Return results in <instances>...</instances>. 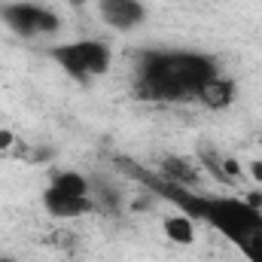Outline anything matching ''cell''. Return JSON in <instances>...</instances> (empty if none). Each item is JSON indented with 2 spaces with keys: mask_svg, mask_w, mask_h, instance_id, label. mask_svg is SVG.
Segmentation results:
<instances>
[{
  "mask_svg": "<svg viewBox=\"0 0 262 262\" xmlns=\"http://www.w3.org/2000/svg\"><path fill=\"white\" fill-rule=\"evenodd\" d=\"M220 73L213 55L195 49H143L131 95L146 104H186L195 101L201 85Z\"/></svg>",
  "mask_w": 262,
  "mask_h": 262,
  "instance_id": "7a4b0ae2",
  "label": "cell"
},
{
  "mask_svg": "<svg viewBox=\"0 0 262 262\" xmlns=\"http://www.w3.org/2000/svg\"><path fill=\"white\" fill-rule=\"evenodd\" d=\"M162 229H165V235L174 241V244H180V247H192L195 244V220L192 216H186V213H174V216H165L162 220Z\"/></svg>",
  "mask_w": 262,
  "mask_h": 262,
  "instance_id": "9c48e42d",
  "label": "cell"
},
{
  "mask_svg": "<svg viewBox=\"0 0 262 262\" xmlns=\"http://www.w3.org/2000/svg\"><path fill=\"white\" fill-rule=\"evenodd\" d=\"M0 18L18 37H37V34H58L61 31L58 12H52L40 3H31V0L0 3Z\"/></svg>",
  "mask_w": 262,
  "mask_h": 262,
  "instance_id": "277c9868",
  "label": "cell"
},
{
  "mask_svg": "<svg viewBox=\"0 0 262 262\" xmlns=\"http://www.w3.org/2000/svg\"><path fill=\"white\" fill-rule=\"evenodd\" d=\"M95 207H107L110 213H116L122 207V195L116 186H98V198H95Z\"/></svg>",
  "mask_w": 262,
  "mask_h": 262,
  "instance_id": "8fae6325",
  "label": "cell"
},
{
  "mask_svg": "<svg viewBox=\"0 0 262 262\" xmlns=\"http://www.w3.org/2000/svg\"><path fill=\"white\" fill-rule=\"evenodd\" d=\"M98 15L113 31H137L146 21L143 0H98Z\"/></svg>",
  "mask_w": 262,
  "mask_h": 262,
  "instance_id": "5b68a950",
  "label": "cell"
},
{
  "mask_svg": "<svg viewBox=\"0 0 262 262\" xmlns=\"http://www.w3.org/2000/svg\"><path fill=\"white\" fill-rule=\"evenodd\" d=\"M34 159H37V162H46V159H49V149H37Z\"/></svg>",
  "mask_w": 262,
  "mask_h": 262,
  "instance_id": "e0dca14e",
  "label": "cell"
},
{
  "mask_svg": "<svg viewBox=\"0 0 262 262\" xmlns=\"http://www.w3.org/2000/svg\"><path fill=\"white\" fill-rule=\"evenodd\" d=\"M12 143H15V134H12L9 128H0V152H9Z\"/></svg>",
  "mask_w": 262,
  "mask_h": 262,
  "instance_id": "5bb4252c",
  "label": "cell"
},
{
  "mask_svg": "<svg viewBox=\"0 0 262 262\" xmlns=\"http://www.w3.org/2000/svg\"><path fill=\"white\" fill-rule=\"evenodd\" d=\"M223 174H226V180H232V183H238L241 180V162L235 159V156H223Z\"/></svg>",
  "mask_w": 262,
  "mask_h": 262,
  "instance_id": "4fadbf2b",
  "label": "cell"
},
{
  "mask_svg": "<svg viewBox=\"0 0 262 262\" xmlns=\"http://www.w3.org/2000/svg\"><path fill=\"white\" fill-rule=\"evenodd\" d=\"M244 198H247V204H253V207H259L262 210V192H247Z\"/></svg>",
  "mask_w": 262,
  "mask_h": 262,
  "instance_id": "2e32d148",
  "label": "cell"
},
{
  "mask_svg": "<svg viewBox=\"0 0 262 262\" xmlns=\"http://www.w3.org/2000/svg\"><path fill=\"white\" fill-rule=\"evenodd\" d=\"M159 174L168 177V180H174V183H180V186H186V189H195L198 180H201L195 168L186 159H180V156H165L162 165H159Z\"/></svg>",
  "mask_w": 262,
  "mask_h": 262,
  "instance_id": "ba28073f",
  "label": "cell"
},
{
  "mask_svg": "<svg viewBox=\"0 0 262 262\" xmlns=\"http://www.w3.org/2000/svg\"><path fill=\"white\" fill-rule=\"evenodd\" d=\"M119 165L128 171L131 177H137L152 195L165 198L171 204L180 207V213L192 216L195 223H207L210 229H216L229 244H235L241 250V256L247 262H262V210L247 204V198L238 195H201L195 189H186L162 174L143 171L137 165H128L119 159Z\"/></svg>",
  "mask_w": 262,
  "mask_h": 262,
  "instance_id": "6da1fadb",
  "label": "cell"
},
{
  "mask_svg": "<svg viewBox=\"0 0 262 262\" xmlns=\"http://www.w3.org/2000/svg\"><path fill=\"white\" fill-rule=\"evenodd\" d=\"M49 58L76 82L98 79L113 64V52L104 40H67L49 49Z\"/></svg>",
  "mask_w": 262,
  "mask_h": 262,
  "instance_id": "3957f363",
  "label": "cell"
},
{
  "mask_svg": "<svg viewBox=\"0 0 262 262\" xmlns=\"http://www.w3.org/2000/svg\"><path fill=\"white\" fill-rule=\"evenodd\" d=\"M49 186L64 192V195H92V180L85 174H79V171H70V168L55 171L49 177Z\"/></svg>",
  "mask_w": 262,
  "mask_h": 262,
  "instance_id": "30bf717a",
  "label": "cell"
},
{
  "mask_svg": "<svg viewBox=\"0 0 262 262\" xmlns=\"http://www.w3.org/2000/svg\"><path fill=\"white\" fill-rule=\"evenodd\" d=\"M43 210L52 216V220H79L85 213H95V198L92 195H64L52 186L43 189Z\"/></svg>",
  "mask_w": 262,
  "mask_h": 262,
  "instance_id": "8992f818",
  "label": "cell"
},
{
  "mask_svg": "<svg viewBox=\"0 0 262 262\" xmlns=\"http://www.w3.org/2000/svg\"><path fill=\"white\" fill-rule=\"evenodd\" d=\"M0 262H18L15 256H0Z\"/></svg>",
  "mask_w": 262,
  "mask_h": 262,
  "instance_id": "d6986e66",
  "label": "cell"
},
{
  "mask_svg": "<svg viewBox=\"0 0 262 262\" xmlns=\"http://www.w3.org/2000/svg\"><path fill=\"white\" fill-rule=\"evenodd\" d=\"M195 101L201 107H207V110H229V107L238 101V82H235L232 76L216 73V76H210V79L201 85V92H198Z\"/></svg>",
  "mask_w": 262,
  "mask_h": 262,
  "instance_id": "52a82bcc",
  "label": "cell"
},
{
  "mask_svg": "<svg viewBox=\"0 0 262 262\" xmlns=\"http://www.w3.org/2000/svg\"><path fill=\"white\" fill-rule=\"evenodd\" d=\"M259 146H262V131H259Z\"/></svg>",
  "mask_w": 262,
  "mask_h": 262,
  "instance_id": "ffe728a7",
  "label": "cell"
},
{
  "mask_svg": "<svg viewBox=\"0 0 262 262\" xmlns=\"http://www.w3.org/2000/svg\"><path fill=\"white\" fill-rule=\"evenodd\" d=\"M201 162H204V168H207L220 183H229V180H226V174H223V159H220L213 149H201Z\"/></svg>",
  "mask_w": 262,
  "mask_h": 262,
  "instance_id": "7c38bea8",
  "label": "cell"
},
{
  "mask_svg": "<svg viewBox=\"0 0 262 262\" xmlns=\"http://www.w3.org/2000/svg\"><path fill=\"white\" fill-rule=\"evenodd\" d=\"M67 3H70V6H85L89 0H67Z\"/></svg>",
  "mask_w": 262,
  "mask_h": 262,
  "instance_id": "ac0fdd59",
  "label": "cell"
},
{
  "mask_svg": "<svg viewBox=\"0 0 262 262\" xmlns=\"http://www.w3.org/2000/svg\"><path fill=\"white\" fill-rule=\"evenodd\" d=\"M247 171H250V177H253V180H256V183H262V159H253V162H250V168H247Z\"/></svg>",
  "mask_w": 262,
  "mask_h": 262,
  "instance_id": "9a60e30c",
  "label": "cell"
}]
</instances>
